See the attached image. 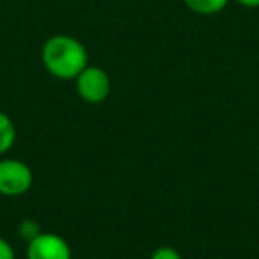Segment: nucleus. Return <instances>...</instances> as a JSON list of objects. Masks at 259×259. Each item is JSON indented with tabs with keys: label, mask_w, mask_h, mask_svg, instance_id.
Instances as JSON below:
<instances>
[{
	"label": "nucleus",
	"mask_w": 259,
	"mask_h": 259,
	"mask_svg": "<svg viewBox=\"0 0 259 259\" xmlns=\"http://www.w3.org/2000/svg\"><path fill=\"white\" fill-rule=\"evenodd\" d=\"M41 62L52 76L59 80H75L85 66L89 54L82 41L68 34H55L41 48Z\"/></svg>",
	"instance_id": "nucleus-1"
},
{
	"label": "nucleus",
	"mask_w": 259,
	"mask_h": 259,
	"mask_svg": "<svg viewBox=\"0 0 259 259\" xmlns=\"http://www.w3.org/2000/svg\"><path fill=\"white\" fill-rule=\"evenodd\" d=\"M34 174L25 162L18 158L0 160V195L20 197L32 188Z\"/></svg>",
	"instance_id": "nucleus-2"
},
{
	"label": "nucleus",
	"mask_w": 259,
	"mask_h": 259,
	"mask_svg": "<svg viewBox=\"0 0 259 259\" xmlns=\"http://www.w3.org/2000/svg\"><path fill=\"white\" fill-rule=\"evenodd\" d=\"M76 93L87 103H101L108 98L112 89L110 76L100 66H85L75 78Z\"/></svg>",
	"instance_id": "nucleus-3"
},
{
	"label": "nucleus",
	"mask_w": 259,
	"mask_h": 259,
	"mask_svg": "<svg viewBox=\"0 0 259 259\" xmlns=\"http://www.w3.org/2000/svg\"><path fill=\"white\" fill-rule=\"evenodd\" d=\"M71 247L55 233H39L27 243V259H71Z\"/></svg>",
	"instance_id": "nucleus-4"
},
{
	"label": "nucleus",
	"mask_w": 259,
	"mask_h": 259,
	"mask_svg": "<svg viewBox=\"0 0 259 259\" xmlns=\"http://www.w3.org/2000/svg\"><path fill=\"white\" fill-rule=\"evenodd\" d=\"M192 13L201 16H213L227 8L229 0H183Z\"/></svg>",
	"instance_id": "nucleus-5"
},
{
	"label": "nucleus",
	"mask_w": 259,
	"mask_h": 259,
	"mask_svg": "<svg viewBox=\"0 0 259 259\" xmlns=\"http://www.w3.org/2000/svg\"><path fill=\"white\" fill-rule=\"evenodd\" d=\"M16 142V126L6 112L0 110V155H6Z\"/></svg>",
	"instance_id": "nucleus-6"
},
{
	"label": "nucleus",
	"mask_w": 259,
	"mask_h": 259,
	"mask_svg": "<svg viewBox=\"0 0 259 259\" xmlns=\"http://www.w3.org/2000/svg\"><path fill=\"white\" fill-rule=\"evenodd\" d=\"M18 229H20V236H22L23 240H27V243H29L30 240H34L39 233H43L39 224L34 222V220H23Z\"/></svg>",
	"instance_id": "nucleus-7"
},
{
	"label": "nucleus",
	"mask_w": 259,
	"mask_h": 259,
	"mask_svg": "<svg viewBox=\"0 0 259 259\" xmlns=\"http://www.w3.org/2000/svg\"><path fill=\"white\" fill-rule=\"evenodd\" d=\"M149 259H183L181 254L176 250L174 247H169V245H163V247H158L155 252L151 254Z\"/></svg>",
	"instance_id": "nucleus-8"
},
{
	"label": "nucleus",
	"mask_w": 259,
	"mask_h": 259,
	"mask_svg": "<svg viewBox=\"0 0 259 259\" xmlns=\"http://www.w3.org/2000/svg\"><path fill=\"white\" fill-rule=\"evenodd\" d=\"M0 259H16L15 255V248L11 247L8 240L0 236Z\"/></svg>",
	"instance_id": "nucleus-9"
},
{
	"label": "nucleus",
	"mask_w": 259,
	"mask_h": 259,
	"mask_svg": "<svg viewBox=\"0 0 259 259\" xmlns=\"http://www.w3.org/2000/svg\"><path fill=\"white\" fill-rule=\"evenodd\" d=\"M233 2H236V4L241 6V8H248V9L259 8V0H233Z\"/></svg>",
	"instance_id": "nucleus-10"
},
{
	"label": "nucleus",
	"mask_w": 259,
	"mask_h": 259,
	"mask_svg": "<svg viewBox=\"0 0 259 259\" xmlns=\"http://www.w3.org/2000/svg\"><path fill=\"white\" fill-rule=\"evenodd\" d=\"M257 153H259V148H257Z\"/></svg>",
	"instance_id": "nucleus-11"
}]
</instances>
